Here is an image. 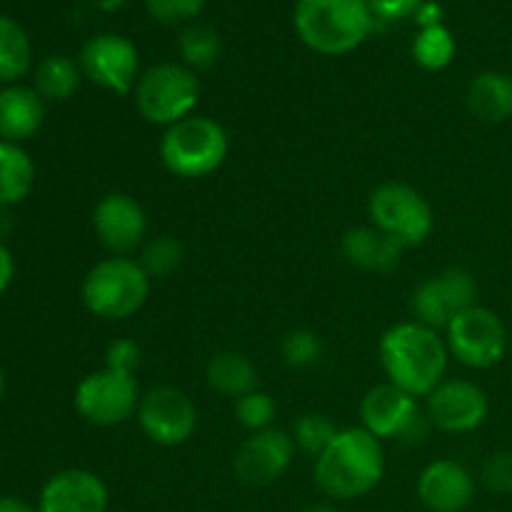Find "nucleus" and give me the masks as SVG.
Instances as JSON below:
<instances>
[{"label":"nucleus","instance_id":"obj_39","mask_svg":"<svg viewBox=\"0 0 512 512\" xmlns=\"http://www.w3.org/2000/svg\"><path fill=\"white\" fill-rule=\"evenodd\" d=\"M298 512H340L338 508H333V505H308V508H303V510H298Z\"/></svg>","mask_w":512,"mask_h":512},{"label":"nucleus","instance_id":"obj_17","mask_svg":"<svg viewBox=\"0 0 512 512\" xmlns=\"http://www.w3.org/2000/svg\"><path fill=\"white\" fill-rule=\"evenodd\" d=\"M110 493L103 478L90 470L70 468L55 473L43 485L38 512H105Z\"/></svg>","mask_w":512,"mask_h":512},{"label":"nucleus","instance_id":"obj_13","mask_svg":"<svg viewBox=\"0 0 512 512\" xmlns=\"http://www.w3.org/2000/svg\"><path fill=\"white\" fill-rule=\"evenodd\" d=\"M425 400L433 428L448 435L475 433L490 415L488 393L473 380L445 378Z\"/></svg>","mask_w":512,"mask_h":512},{"label":"nucleus","instance_id":"obj_34","mask_svg":"<svg viewBox=\"0 0 512 512\" xmlns=\"http://www.w3.org/2000/svg\"><path fill=\"white\" fill-rule=\"evenodd\" d=\"M140 363H143V350H140L138 340L133 338H118L108 345L105 350V368L118 370V373L135 375Z\"/></svg>","mask_w":512,"mask_h":512},{"label":"nucleus","instance_id":"obj_23","mask_svg":"<svg viewBox=\"0 0 512 512\" xmlns=\"http://www.w3.org/2000/svg\"><path fill=\"white\" fill-rule=\"evenodd\" d=\"M35 185V165L20 145L0 140V208L23 203Z\"/></svg>","mask_w":512,"mask_h":512},{"label":"nucleus","instance_id":"obj_30","mask_svg":"<svg viewBox=\"0 0 512 512\" xmlns=\"http://www.w3.org/2000/svg\"><path fill=\"white\" fill-rule=\"evenodd\" d=\"M323 338L315 330L308 328H295L280 343V355L283 363L295 370L313 368L320 358H323Z\"/></svg>","mask_w":512,"mask_h":512},{"label":"nucleus","instance_id":"obj_25","mask_svg":"<svg viewBox=\"0 0 512 512\" xmlns=\"http://www.w3.org/2000/svg\"><path fill=\"white\" fill-rule=\"evenodd\" d=\"M30 40L13 18L0 15V83H15L30 68Z\"/></svg>","mask_w":512,"mask_h":512},{"label":"nucleus","instance_id":"obj_26","mask_svg":"<svg viewBox=\"0 0 512 512\" xmlns=\"http://www.w3.org/2000/svg\"><path fill=\"white\" fill-rule=\"evenodd\" d=\"M455 50L458 45H455L453 33L443 23L420 28L413 40V58L425 70H445L453 63Z\"/></svg>","mask_w":512,"mask_h":512},{"label":"nucleus","instance_id":"obj_9","mask_svg":"<svg viewBox=\"0 0 512 512\" xmlns=\"http://www.w3.org/2000/svg\"><path fill=\"white\" fill-rule=\"evenodd\" d=\"M143 393L135 375L118 370H95L75 388V410L98 428H115L138 415Z\"/></svg>","mask_w":512,"mask_h":512},{"label":"nucleus","instance_id":"obj_15","mask_svg":"<svg viewBox=\"0 0 512 512\" xmlns=\"http://www.w3.org/2000/svg\"><path fill=\"white\" fill-rule=\"evenodd\" d=\"M295 450L298 448L293 443V435L280 428L250 433L235 453L233 470L245 485H253V488L273 485L288 473Z\"/></svg>","mask_w":512,"mask_h":512},{"label":"nucleus","instance_id":"obj_40","mask_svg":"<svg viewBox=\"0 0 512 512\" xmlns=\"http://www.w3.org/2000/svg\"><path fill=\"white\" fill-rule=\"evenodd\" d=\"M5 395V375H3V368H0V400H3Z\"/></svg>","mask_w":512,"mask_h":512},{"label":"nucleus","instance_id":"obj_28","mask_svg":"<svg viewBox=\"0 0 512 512\" xmlns=\"http://www.w3.org/2000/svg\"><path fill=\"white\" fill-rule=\"evenodd\" d=\"M183 65L190 70H208L220 58V35L210 25H188L178 38Z\"/></svg>","mask_w":512,"mask_h":512},{"label":"nucleus","instance_id":"obj_24","mask_svg":"<svg viewBox=\"0 0 512 512\" xmlns=\"http://www.w3.org/2000/svg\"><path fill=\"white\" fill-rule=\"evenodd\" d=\"M83 70L68 55H50L35 70V90L43 100H68L78 93Z\"/></svg>","mask_w":512,"mask_h":512},{"label":"nucleus","instance_id":"obj_7","mask_svg":"<svg viewBox=\"0 0 512 512\" xmlns=\"http://www.w3.org/2000/svg\"><path fill=\"white\" fill-rule=\"evenodd\" d=\"M368 218L373 228L398 240L405 250L418 248L433 235L435 213L418 188L388 180L368 195Z\"/></svg>","mask_w":512,"mask_h":512},{"label":"nucleus","instance_id":"obj_37","mask_svg":"<svg viewBox=\"0 0 512 512\" xmlns=\"http://www.w3.org/2000/svg\"><path fill=\"white\" fill-rule=\"evenodd\" d=\"M440 5L435 3H423L420 5V10L415 13V18H418V23L423 25V28H428V25H440Z\"/></svg>","mask_w":512,"mask_h":512},{"label":"nucleus","instance_id":"obj_18","mask_svg":"<svg viewBox=\"0 0 512 512\" xmlns=\"http://www.w3.org/2000/svg\"><path fill=\"white\" fill-rule=\"evenodd\" d=\"M418 500L430 512H463L475 498V478L458 460H433L418 475Z\"/></svg>","mask_w":512,"mask_h":512},{"label":"nucleus","instance_id":"obj_36","mask_svg":"<svg viewBox=\"0 0 512 512\" xmlns=\"http://www.w3.org/2000/svg\"><path fill=\"white\" fill-rule=\"evenodd\" d=\"M13 275H15V258L3 243H0V295L8 290V285L13 283Z\"/></svg>","mask_w":512,"mask_h":512},{"label":"nucleus","instance_id":"obj_35","mask_svg":"<svg viewBox=\"0 0 512 512\" xmlns=\"http://www.w3.org/2000/svg\"><path fill=\"white\" fill-rule=\"evenodd\" d=\"M375 20H403L420 10L423 0H368Z\"/></svg>","mask_w":512,"mask_h":512},{"label":"nucleus","instance_id":"obj_38","mask_svg":"<svg viewBox=\"0 0 512 512\" xmlns=\"http://www.w3.org/2000/svg\"><path fill=\"white\" fill-rule=\"evenodd\" d=\"M0 512H38V508H30V505L23 503V500L3 495V498H0Z\"/></svg>","mask_w":512,"mask_h":512},{"label":"nucleus","instance_id":"obj_8","mask_svg":"<svg viewBox=\"0 0 512 512\" xmlns=\"http://www.w3.org/2000/svg\"><path fill=\"white\" fill-rule=\"evenodd\" d=\"M450 358L473 370H490L508 353V328L495 310L473 305L443 330Z\"/></svg>","mask_w":512,"mask_h":512},{"label":"nucleus","instance_id":"obj_6","mask_svg":"<svg viewBox=\"0 0 512 512\" xmlns=\"http://www.w3.org/2000/svg\"><path fill=\"white\" fill-rule=\"evenodd\" d=\"M133 98L140 118L165 130L198 110V73L183 63H158L140 73Z\"/></svg>","mask_w":512,"mask_h":512},{"label":"nucleus","instance_id":"obj_33","mask_svg":"<svg viewBox=\"0 0 512 512\" xmlns=\"http://www.w3.org/2000/svg\"><path fill=\"white\" fill-rule=\"evenodd\" d=\"M483 485L490 493L512 495V450H498L485 460Z\"/></svg>","mask_w":512,"mask_h":512},{"label":"nucleus","instance_id":"obj_10","mask_svg":"<svg viewBox=\"0 0 512 512\" xmlns=\"http://www.w3.org/2000/svg\"><path fill=\"white\" fill-rule=\"evenodd\" d=\"M478 305V280L468 268H445L430 275L410 295L413 320L443 333L463 310Z\"/></svg>","mask_w":512,"mask_h":512},{"label":"nucleus","instance_id":"obj_19","mask_svg":"<svg viewBox=\"0 0 512 512\" xmlns=\"http://www.w3.org/2000/svg\"><path fill=\"white\" fill-rule=\"evenodd\" d=\"M340 253L353 268L370 270V273H393L403 260L405 248L373 225H358L343 235Z\"/></svg>","mask_w":512,"mask_h":512},{"label":"nucleus","instance_id":"obj_4","mask_svg":"<svg viewBox=\"0 0 512 512\" xmlns=\"http://www.w3.org/2000/svg\"><path fill=\"white\" fill-rule=\"evenodd\" d=\"M228 153L230 138L223 125L200 113L165 128L158 145L165 170L183 180L208 178L223 168Z\"/></svg>","mask_w":512,"mask_h":512},{"label":"nucleus","instance_id":"obj_5","mask_svg":"<svg viewBox=\"0 0 512 512\" xmlns=\"http://www.w3.org/2000/svg\"><path fill=\"white\" fill-rule=\"evenodd\" d=\"M80 295L95 318L128 320L148 303L150 278L135 258L110 255L88 270Z\"/></svg>","mask_w":512,"mask_h":512},{"label":"nucleus","instance_id":"obj_16","mask_svg":"<svg viewBox=\"0 0 512 512\" xmlns=\"http://www.w3.org/2000/svg\"><path fill=\"white\" fill-rule=\"evenodd\" d=\"M418 398L393 383L373 385L360 400V420L368 433L378 440H405L420 418Z\"/></svg>","mask_w":512,"mask_h":512},{"label":"nucleus","instance_id":"obj_29","mask_svg":"<svg viewBox=\"0 0 512 512\" xmlns=\"http://www.w3.org/2000/svg\"><path fill=\"white\" fill-rule=\"evenodd\" d=\"M340 433L338 425L333 423V418L325 413H305L295 420L293 425V443L295 448L303 450V453L318 458L325 448L335 440V435Z\"/></svg>","mask_w":512,"mask_h":512},{"label":"nucleus","instance_id":"obj_32","mask_svg":"<svg viewBox=\"0 0 512 512\" xmlns=\"http://www.w3.org/2000/svg\"><path fill=\"white\" fill-rule=\"evenodd\" d=\"M145 5H148V13L153 15L158 23L180 25L198 18L205 0H145Z\"/></svg>","mask_w":512,"mask_h":512},{"label":"nucleus","instance_id":"obj_12","mask_svg":"<svg viewBox=\"0 0 512 512\" xmlns=\"http://www.w3.org/2000/svg\"><path fill=\"white\" fill-rule=\"evenodd\" d=\"M80 70L98 88L115 95H130L140 78L138 48L123 35H93L80 50Z\"/></svg>","mask_w":512,"mask_h":512},{"label":"nucleus","instance_id":"obj_31","mask_svg":"<svg viewBox=\"0 0 512 512\" xmlns=\"http://www.w3.org/2000/svg\"><path fill=\"white\" fill-rule=\"evenodd\" d=\"M275 415H278V405H275L273 395L260 388L235 400V420L250 433L273 428Z\"/></svg>","mask_w":512,"mask_h":512},{"label":"nucleus","instance_id":"obj_3","mask_svg":"<svg viewBox=\"0 0 512 512\" xmlns=\"http://www.w3.org/2000/svg\"><path fill=\"white\" fill-rule=\"evenodd\" d=\"M293 25L315 53L345 55L370 38L375 15L368 0H298Z\"/></svg>","mask_w":512,"mask_h":512},{"label":"nucleus","instance_id":"obj_1","mask_svg":"<svg viewBox=\"0 0 512 512\" xmlns=\"http://www.w3.org/2000/svg\"><path fill=\"white\" fill-rule=\"evenodd\" d=\"M378 360L388 383L413 398H428L445 380L450 350L440 330L418 320H405L383 333Z\"/></svg>","mask_w":512,"mask_h":512},{"label":"nucleus","instance_id":"obj_22","mask_svg":"<svg viewBox=\"0 0 512 512\" xmlns=\"http://www.w3.org/2000/svg\"><path fill=\"white\" fill-rule=\"evenodd\" d=\"M205 380H208L213 393L235 400L258 390V370H255L253 360L238 350L215 353L205 368Z\"/></svg>","mask_w":512,"mask_h":512},{"label":"nucleus","instance_id":"obj_27","mask_svg":"<svg viewBox=\"0 0 512 512\" xmlns=\"http://www.w3.org/2000/svg\"><path fill=\"white\" fill-rule=\"evenodd\" d=\"M135 260L148 273L150 280L170 278L183 265L185 248L173 235H155V238L145 240V245L138 250V258Z\"/></svg>","mask_w":512,"mask_h":512},{"label":"nucleus","instance_id":"obj_11","mask_svg":"<svg viewBox=\"0 0 512 512\" xmlns=\"http://www.w3.org/2000/svg\"><path fill=\"white\" fill-rule=\"evenodd\" d=\"M140 430L160 448H180L198 430V408L185 390L158 385L143 393L138 405Z\"/></svg>","mask_w":512,"mask_h":512},{"label":"nucleus","instance_id":"obj_14","mask_svg":"<svg viewBox=\"0 0 512 512\" xmlns=\"http://www.w3.org/2000/svg\"><path fill=\"white\" fill-rule=\"evenodd\" d=\"M93 230L110 255L130 258L148 240V215L133 195L108 193L95 205Z\"/></svg>","mask_w":512,"mask_h":512},{"label":"nucleus","instance_id":"obj_21","mask_svg":"<svg viewBox=\"0 0 512 512\" xmlns=\"http://www.w3.org/2000/svg\"><path fill=\"white\" fill-rule=\"evenodd\" d=\"M465 105L480 123H508L512 118V75L500 70L478 73L465 90Z\"/></svg>","mask_w":512,"mask_h":512},{"label":"nucleus","instance_id":"obj_20","mask_svg":"<svg viewBox=\"0 0 512 512\" xmlns=\"http://www.w3.org/2000/svg\"><path fill=\"white\" fill-rule=\"evenodd\" d=\"M45 118V100L35 88L8 85L0 90V138L5 143H23L33 138Z\"/></svg>","mask_w":512,"mask_h":512},{"label":"nucleus","instance_id":"obj_2","mask_svg":"<svg viewBox=\"0 0 512 512\" xmlns=\"http://www.w3.org/2000/svg\"><path fill=\"white\" fill-rule=\"evenodd\" d=\"M385 475L383 440L358 425L340 428L333 443L315 458L313 478L333 500H355L373 493Z\"/></svg>","mask_w":512,"mask_h":512}]
</instances>
